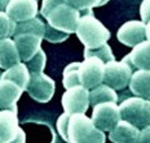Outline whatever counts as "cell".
<instances>
[{"label": "cell", "instance_id": "37", "mask_svg": "<svg viewBox=\"0 0 150 143\" xmlns=\"http://www.w3.org/2000/svg\"><path fill=\"white\" fill-rule=\"evenodd\" d=\"M0 78H1V72H0Z\"/></svg>", "mask_w": 150, "mask_h": 143}, {"label": "cell", "instance_id": "19", "mask_svg": "<svg viewBox=\"0 0 150 143\" xmlns=\"http://www.w3.org/2000/svg\"><path fill=\"white\" fill-rule=\"evenodd\" d=\"M1 78L11 79L12 82L18 85L25 91L27 83H29V79H30V72L27 69L26 65H25V63L21 61V63L5 69L4 73H1Z\"/></svg>", "mask_w": 150, "mask_h": 143}, {"label": "cell", "instance_id": "28", "mask_svg": "<svg viewBox=\"0 0 150 143\" xmlns=\"http://www.w3.org/2000/svg\"><path fill=\"white\" fill-rule=\"evenodd\" d=\"M105 141H106L105 132L95 127L92 132H89L87 135H84L76 143H105Z\"/></svg>", "mask_w": 150, "mask_h": 143}, {"label": "cell", "instance_id": "32", "mask_svg": "<svg viewBox=\"0 0 150 143\" xmlns=\"http://www.w3.org/2000/svg\"><path fill=\"white\" fill-rule=\"evenodd\" d=\"M137 143H150V125L145 126L144 129L140 130V135H139Z\"/></svg>", "mask_w": 150, "mask_h": 143}, {"label": "cell", "instance_id": "30", "mask_svg": "<svg viewBox=\"0 0 150 143\" xmlns=\"http://www.w3.org/2000/svg\"><path fill=\"white\" fill-rule=\"evenodd\" d=\"M62 1H64V0H43L42 8H40V13H42V16L45 18L47 14H48L56 5L60 4V3H62Z\"/></svg>", "mask_w": 150, "mask_h": 143}, {"label": "cell", "instance_id": "15", "mask_svg": "<svg viewBox=\"0 0 150 143\" xmlns=\"http://www.w3.org/2000/svg\"><path fill=\"white\" fill-rule=\"evenodd\" d=\"M17 112L11 109H0V135L5 143H9L14 139L20 130Z\"/></svg>", "mask_w": 150, "mask_h": 143}, {"label": "cell", "instance_id": "24", "mask_svg": "<svg viewBox=\"0 0 150 143\" xmlns=\"http://www.w3.org/2000/svg\"><path fill=\"white\" fill-rule=\"evenodd\" d=\"M89 56L98 57L100 60H102L104 63L115 60L110 46H109L108 43H104V44L98 46V47H96V48H84V57H89Z\"/></svg>", "mask_w": 150, "mask_h": 143}, {"label": "cell", "instance_id": "22", "mask_svg": "<svg viewBox=\"0 0 150 143\" xmlns=\"http://www.w3.org/2000/svg\"><path fill=\"white\" fill-rule=\"evenodd\" d=\"M62 85L65 89H70L80 85L79 79V63H71L64 69Z\"/></svg>", "mask_w": 150, "mask_h": 143}, {"label": "cell", "instance_id": "12", "mask_svg": "<svg viewBox=\"0 0 150 143\" xmlns=\"http://www.w3.org/2000/svg\"><path fill=\"white\" fill-rule=\"evenodd\" d=\"M13 36L18 55H20V59L22 63H26L27 60H30L42 48L43 38L36 35V34L22 33V34H14Z\"/></svg>", "mask_w": 150, "mask_h": 143}, {"label": "cell", "instance_id": "1", "mask_svg": "<svg viewBox=\"0 0 150 143\" xmlns=\"http://www.w3.org/2000/svg\"><path fill=\"white\" fill-rule=\"evenodd\" d=\"M75 34L86 48H96L106 43L110 38V31L91 12L80 16Z\"/></svg>", "mask_w": 150, "mask_h": 143}, {"label": "cell", "instance_id": "10", "mask_svg": "<svg viewBox=\"0 0 150 143\" xmlns=\"http://www.w3.org/2000/svg\"><path fill=\"white\" fill-rule=\"evenodd\" d=\"M5 12L16 22H22L36 17L39 5L38 0H9Z\"/></svg>", "mask_w": 150, "mask_h": 143}, {"label": "cell", "instance_id": "35", "mask_svg": "<svg viewBox=\"0 0 150 143\" xmlns=\"http://www.w3.org/2000/svg\"><path fill=\"white\" fill-rule=\"evenodd\" d=\"M8 3H9V0H0V11H5Z\"/></svg>", "mask_w": 150, "mask_h": 143}, {"label": "cell", "instance_id": "23", "mask_svg": "<svg viewBox=\"0 0 150 143\" xmlns=\"http://www.w3.org/2000/svg\"><path fill=\"white\" fill-rule=\"evenodd\" d=\"M45 64H47V56H45V52L43 51L42 48L36 52L30 60H27L25 65L27 66L30 74H38V73H43L44 72V68H45Z\"/></svg>", "mask_w": 150, "mask_h": 143}, {"label": "cell", "instance_id": "11", "mask_svg": "<svg viewBox=\"0 0 150 143\" xmlns=\"http://www.w3.org/2000/svg\"><path fill=\"white\" fill-rule=\"evenodd\" d=\"M95 129L92 120L86 113H73L67 121V143H76Z\"/></svg>", "mask_w": 150, "mask_h": 143}, {"label": "cell", "instance_id": "34", "mask_svg": "<svg viewBox=\"0 0 150 143\" xmlns=\"http://www.w3.org/2000/svg\"><path fill=\"white\" fill-rule=\"evenodd\" d=\"M145 34H146V40L150 42V20L146 22V26H145Z\"/></svg>", "mask_w": 150, "mask_h": 143}, {"label": "cell", "instance_id": "2", "mask_svg": "<svg viewBox=\"0 0 150 143\" xmlns=\"http://www.w3.org/2000/svg\"><path fill=\"white\" fill-rule=\"evenodd\" d=\"M120 119L132 124L137 129L150 125V100L139 96L128 98L118 105Z\"/></svg>", "mask_w": 150, "mask_h": 143}, {"label": "cell", "instance_id": "3", "mask_svg": "<svg viewBox=\"0 0 150 143\" xmlns=\"http://www.w3.org/2000/svg\"><path fill=\"white\" fill-rule=\"evenodd\" d=\"M80 18V11L73 8L65 1L57 4L45 16L47 24L64 33L73 34L76 30V25Z\"/></svg>", "mask_w": 150, "mask_h": 143}, {"label": "cell", "instance_id": "4", "mask_svg": "<svg viewBox=\"0 0 150 143\" xmlns=\"http://www.w3.org/2000/svg\"><path fill=\"white\" fill-rule=\"evenodd\" d=\"M132 73V66H131L127 56L122 61H108V63H105L104 82L102 83H105L114 90H123L129 83Z\"/></svg>", "mask_w": 150, "mask_h": 143}, {"label": "cell", "instance_id": "36", "mask_svg": "<svg viewBox=\"0 0 150 143\" xmlns=\"http://www.w3.org/2000/svg\"><path fill=\"white\" fill-rule=\"evenodd\" d=\"M0 143H5V141L3 139V137H1V135H0Z\"/></svg>", "mask_w": 150, "mask_h": 143}, {"label": "cell", "instance_id": "26", "mask_svg": "<svg viewBox=\"0 0 150 143\" xmlns=\"http://www.w3.org/2000/svg\"><path fill=\"white\" fill-rule=\"evenodd\" d=\"M64 1L78 11H91L95 7L105 5L109 0H64Z\"/></svg>", "mask_w": 150, "mask_h": 143}, {"label": "cell", "instance_id": "17", "mask_svg": "<svg viewBox=\"0 0 150 143\" xmlns=\"http://www.w3.org/2000/svg\"><path fill=\"white\" fill-rule=\"evenodd\" d=\"M21 63L20 55L13 39L0 38V69H8Z\"/></svg>", "mask_w": 150, "mask_h": 143}, {"label": "cell", "instance_id": "16", "mask_svg": "<svg viewBox=\"0 0 150 143\" xmlns=\"http://www.w3.org/2000/svg\"><path fill=\"white\" fill-rule=\"evenodd\" d=\"M128 85L133 95L150 100V70L137 69L132 73Z\"/></svg>", "mask_w": 150, "mask_h": 143}, {"label": "cell", "instance_id": "13", "mask_svg": "<svg viewBox=\"0 0 150 143\" xmlns=\"http://www.w3.org/2000/svg\"><path fill=\"white\" fill-rule=\"evenodd\" d=\"M23 90L11 79L0 78V109H11L17 112V102Z\"/></svg>", "mask_w": 150, "mask_h": 143}, {"label": "cell", "instance_id": "29", "mask_svg": "<svg viewBox=\"0 0 150 143\" xmlns=\"http://www.w3.org/2000/svg\"><path fill=\"white\" fill-rule=\"evenodd\" d=\"M69 117H70V113L64 112V113L57 119V124H56L58 134H60V137L65 142H67V121H69Z\"/></svg>", "mask_w": 150, "mask_h": 143}, {"label": "cell", "instance_id": "6", "mask_svg": "<svg viewBox=\"0 0 150 143\" xmlns=\"http://www.w3.org/2000/svg\"><path fill=\"white\" fill-rule=\"evenodd\" d=\"M93 125L102 132H110V130L122 120L119 113V107L114 102H105L93 105L92 111Z\"/></svg>", "mask_w": 150, "mask_h": 143}, {"label": "cell", "instance_id": "14", "mask_svg": "<svg viewBox=\"0 0 150 143\" xmlns=\"http://www.w3.org/2000/svg\"><path fill=\"white\" fill-rule=\"evenodd\" d=\"M140 135V129L133 126L132 124L120 120L110 130L109 139L112 143H137Z\"/></svg>", "mask_w": 150, "mask_h": 143}, {"label": "cell", "instance_id": "25", "mask_svg": "<svg viewBox=\"0 0 150 143\" xmlns=\"http://www.w3.org/2000/svg\"><path fill=\"white\" fill-rule=\"evenodd\" d=\"M16 21L7 14L5 11H0V38H11L14 35Z\"/></svg>", "mask_w": 150, "mask_h": 143}, {"label": "cell", "instance_id": "31", "mask_svg": "<svg viewBox=\"0 0 150 143\" xmlns=\"http://www.w3.org/2000/svg\"><path fill=\"white\" fill-rule=\"evenodd\" d=\"M140 14H141L142 22H148L150 20V0H144L140 7Z\"/></svg>", "mask_w": 150, "mask_h": 143}, {"label": "cell", "instance_id": "27", "mask_svg": "<svg viewBox=\"0 0 150 143\" xmlns=\"http://www.w3.org/2000/svg\"><path fill=\"white\" fill-rule=\"evenodd\" d=\"M70 34L64 33L61 30H57L54 27H52L49 24L45 22V27H44V35H43V39L48 40L51 43H62L65 42Z\"/></svg>", "mask_w": 150, "mask_h": 143}, {"label": "cell", "instance_id": "8", "mask_svg": "<svg viewBox=\"0 0 150 143\" xmlns=\"http://www.w3.org/2000/svg\"><path fill=\"white\" fill-rule=\"evenodd\" d=\"M64 111L67 113H86L89 108V90L82 85L66 89L61 99Z\"/></svg>", "mask_w": 150, "mask_h": 143}, {"label": "cell", "instance_id": "21", "mask_svg": "<svg viewBox=\"0 0 150 143\" xmlns=\"http://www.w3.org/2000/svg\"><path fill=\"white\" fill-rule=\"evenodd\" d=\"M44 27H45V22H43L39 17H34V18H30V20L16 24L14 34L31 33V34H36V35L43 38V35H44Z\"/></svg>", "mask_w": 150, "mask_h": 143}, {"label": "cell", "instance_id": "18", "mask_svg": "<svg viewBox=\"0 0 150 143\" xmlns=\"http://www.w3.org/2000/svg\"><path fill=\"white\" fill-rule=\"evenodd\" d=\"M131 66L136 69L150 70V42L144 40L135 46L129 55L127 56Z\"/></svg>", "mask_w": 150, "mask_h": 143}, {"label": "cell", "instance_id": "5", "mask_svg": "<svg viewBox=\"0 0 150 143\" xmlns=\"http://www.w3.org/2000/svg\"><path fill=\"white\" fill-rule=\"evenodd\" d=\"M105 63L98 57L89 56L84 57V61L79 63V79L80 85L88 90L96 87L104 82Z\"/></svg>", "mask_w": 150, "mask_h": 143}, {"label": "cell", "instance_id": "20", "mask_svg": "<svg viewBox=\"0 0 150 143\" xmlns=\"http://www.w3.org/2000/svg\"><path fill=\"white\" fill-rule=\"evenodd\" d=\"M105 102H118V95L114 89L109 87L108 85H98L96 87L91 89L89 91V105H96Z\"/></svg>", "mask_w": 150, "mask_h": 143}, {"label": "cell", "instance_id": "33", "mask_svg": "<svg viewBox=\"0 0 150 143\" xmlns=\"http://www.w3.org/2000/svg\"><path fill=\"white\" fill-rule=\"evenodd\" d=\"M9 143H26V134H25V130L22 129V127H20L17 135L14 137L13 141L9 142Z\"/></svg>", "mask_w": 150, "mask_h": 143}, {"label": "cell", "instance_id": "9", "mask_svg": "<svg viewBox=\"0 0 150 143\" xmlns=\"http://www.w3.org/2000/svg\"><path fill=\"white\" fill-rule=\"evenodd\" d=\"M145 26L146 24L142 21L132 20L128 21L124 25H122L120 29L117 33V38L120 43L128 47H135L139 43L144 42L146 39L145 34Z\"/></svg>", "mask_w": 150, "mask_h": 143}, {"label": "cell", "instance_id": "7", "mask_svg": "<svg viewBox=\"0 0 150 143\" xmlns=\"http://www.w3.org/2000/svg\"><path fill=\"white\" fill-rule=\"evenodd\" d=\"M56 90V83L51 77L44 73L30 74L29 83L25 91L29 94L34 100L39 103H48L53 98Z\"/></svg>", "mask_w": 150, "mask_h": 143}]
</instances>
